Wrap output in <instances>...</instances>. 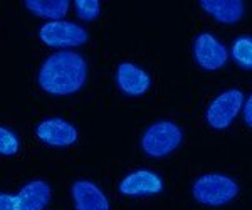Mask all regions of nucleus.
<instances>
[{"mask_svg": "<svg viewBox=\"0 0 252 210\" xmlns=\"http://www.w3.org/2000/svg\"><path fill=\"white\" fill-rule=\"evenodd\" d=\"M88 62L78 52L59 51L44 60L39 69L40 90L54 96H69L86 84Z\"/></svg>", "mask_w": 252, "mask_h": 210, "instance_id": "f257e3e1", "label": "nucleus"}, {"mask_svg": "<svg viewBox=\"0 0 252 210\" xmlns=\"http://www.w3.org/2000/svg\"><path fill=\"white\" fill-rule=\"evenodd\" d=\"M193 199L205 207H222L239 195V185L227 175L207 173L195 180Z\"/></svg>", "mask_w": 252, "mask_h": 210, "instance_id": "f03ea898", "label": "nucleus"}, {"mask_svg": "<svg viewBox=\"0 0 252 210\" xmlns=\"http://www.w3.org/2000/svg\"><path fill=\"white\" fill-rule=\"evenodd\" d=\"M184 141V131L173 121H157L141 136V148L152 158H163L173 153Z\"/></svg>", "mask_w": 252, "mask_h": 210, "instance_id": "7ed1b4c3", "label": "nucleus"}, {"mask_svg": "<svg viewBox=\"0 0 252 210\" xmlns=\"http://www.w3.org/2000/svg\"><path fill=\"white\" fill-rule=\"evenodd\" d=\"M51 185L44 180H32L10 195H0V210H44L51 202Z\"/></svg>", "mask_w": 252, "mask_h": 210, "instance_id": "20e7f679", "label": "nucleus"}, {"mask_svg": "<svg viewBox=\"0 0 252 210\" xmlns=\"http://www.w3.org/2000/svg\"><path fill=\"white\" fill-rule=\"evenodd\" d=\"M39 39L49 47H79L88 42L84 27L67 20H51L39 30Z\"/></svg>", "mask_w": 252, "mask_h": 210, "instance_id": "39448f33", "label": "nucleus"}, {"mask_svg": "<svg viewBox=\"0 0 252 210\" xmlns=\"http://www.w3.org/2000/svg\"><path fill=\"white\" fill-rule=\"evenodd\" d=\"M244 106V94L239 90H229L219 94L205 111V120L214 130H225L232 124Z\"/></svg>", "mask_w": 252, "mask_h": 210, "instance_id": "423d86ee", "label": "nucleus"}, {"mask_svg": "<svg viewBox=\"0 0 252 210\" xmlns=\"http://www.w3.org/2000/svg\"><path fill=\"white\" fill-rule=\"evenodd\" d=\"M193 58L202 69L217 71L227 64L229 52L215 35L204 32L193 40Z\"/></svg>", "mask_w": 252, "mask_h": 210, "instance_id": "0eeeda50", "label": "nucleus"}, {"mask_svg": "<svg viewBox=\"0 0 252 210\" xmlns=\"http://www.w3.org/2000/svg\"><path fill=\"white\" fill-rule=\"evenodd\" d=\"M35 135L49 147H71L78 141V130L63 118H47L35 128Z\"/></svg>", "mask_w": 252, "mask_h": 210, "instance_id": "6e6552de", "label": "nucleus"}, {"mask_svg": "<svg viewBox=\"0 0 252 210\" xmlns=\"http://www.w3.org/2000/svg\"><path fill=\"white\" fill-rule=\"evenodd\" d=\"M163 190V181L155 172L136 170L120 181V192L126 197H148Z\"/></svg>", "mask_w": 252, "mask_h": 210, "instance_id": "1a4fd4ad", "label": "nucleus"}, {"mask_svg": "<svg viewBox=\"0 0 252 210\" xmlns=\"http://www.w3.org/2000/svg\"><path fill=\"white\" fill-rule=\"evenodd\" d=\"M116 83L126 96H141L150 90L152 79L148 72L138 67L136 64L121 62L116 69Z\"/></svg>", "mask_w": 252, "mask_h": 210, "instance_id": "9d476101", "label": "nucleus"}, {"mask_svg": "<svg viewBox=\"0 0 252 210\" xmlns=\"http://www.w3.org/2000/svg\"><path fill=\"white\" fill-rule=\"evenodd\" d=\"M71 195L76 210H109V202L104 192L89 180H78L72 183Z\"/></svg>", "mask_w": 252, "mask_h": 210, "instance_id": "9b49d317", "label": "nucleus"}, {"mask_svg": "<svg viewBox=\"0 0 252 210\" xmlns=\"http://www.w3.org/2000/svg\"><path fill=\"white\" fill-rule=\"evenodd\" d=\"M200 7L222 24L239 22L246 10L241 0H202Z\"/></svg>", "mask_w": 252, "mask_h": 210, "instance_id": "f8f14e48", "label": "nucleus"}, {"mask_svg": "<svg viewBox=\"0 0 252 210\" xmlns=\"http://www.w3.org/2000/svg\"><path fill=\"white\" fill-rule=\"evenodd\" d=\"M24 3H26L27 10L42 19L63 20L69 10L67 0H51V2H47V0H26Z\"/></svg>", "mask_w": 252, "mask_h": 210, "instance_id": "ddd939ff", "label": "nucleus"}, {"mask_svg": "<svg viewBox=\"0 0 252 210\" xmlns=\"http://www.w3.org/2000/svg\"><path fill=\"white\" fill-rule=\"evenodd\" d=\"M232 59L244 69H252V37L242 35L234 40Z\"/></svg>", "mask_w": 252, "mask_h": 210, "instance_id": "4468645a", "label": "nucleus"}, {"mask_svg": "<svg viewBox=\"0 0 252 210\" xmlns=\"http://www.w3.org/2000/svg\"><path fill=\"white\" fill-rule=\"evenodd\" d=\"M19 151V140L17 135L9 128H0V153L3 156H12Z\"/></svg>", "mask_w": 252, "mask_h": 210, "instance_id": "2eb2a0df", "label": "nucleus"}, {"mask_svg": "<svg viewBox=\"0 0 252 210\" xmlns=\"http://www.w3.org/2000/svg\"><path fill=\"white\" fill-rule=\"evenodd\" d=\"M74 9L78 12L79 19L93 22L101 12V3L97 0H76Z\"/></svg>", "mask_w": 252, "mask_h": 210, "instance_id": "dca6fc26", "label": "nucleus"}, {"mask_svg": "<svg viewBox=\"0 0 252 210\" xmlns=\"http://www.w3.org/2000/svg\"><path fill=\"white\" fill-rule=\"evenodd\" d=\"M242 113H244V121L252 128V94L249 96V99L246 101V104H244Z\"/></svg>", "mask_w": 252, "mask_h": 210, "instance_id": "f3484780", "label": "nucleus"}]
</instances>
